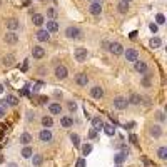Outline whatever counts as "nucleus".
<instances>
[{"mask_svg": "<svg viewBox=\"0 0 167 167\" xmlns=\"http://www.w3.org/2000/svg\"><path fill=\"white\" fill-rule=\"evenodd\" d=\"M63 35H65L68 40H78V38H82V30L75 25H68L65 30H63Z\"/></svg>", "mask_w": 167, "mask_h": 167, "instance_id": "f257e3e1", "label": "nucleus"}, {"mask_svg": "<svg viewBox=\"0 0 167 167\" xmlns=\"http://www.w3.org/2000/svg\"><path fill=\"white\" fill-rule=\"evenodd\" d=\"M53 75H55L57 80H65V78L68 77V68L65 65H57L55 68H53Z\"/></svg>", "mask_w": 167, "mask_h": 167, "instance_id": "f03ea898", "label": "nucleus"}, {"mask_svg": "<svg viewBox=\"0 0 167 167\" xmlns=\"http://www.w3.org/2000/svg\"><path fill=\"white\" fill-rule=\"evenodd\" d=\"M112 105H114V109H117V110H124V109H127L129 102H127L125 97L117 95V97H114V99H112Z\"/></svg>", "mask_w": 167, "mask_h": 167, "instance_id": "7ed1b4c3", "label": "nucleus"}, {"mask_svg": "<svg viewBox=\"0 0 167 167\" xmlns=\"http://www.w3.org/2000/svg\"><path fill=\"white\" fill-rule=\"evenodd\" d=\"M132 63H134V70H135L137 73H140V75H144V73H147V70H149L147 62L142 60V58H137V60L132 62Z\"/></svg>", "mask_w": 167, "mask_h": 167, "instance_id": "20e7f679", "label": "nucleus"}, {"mask_svg": "<svg viewBox=\"0 0 167 167\" xmlns=\"http://www.w3.org/2000/svg\"><path fill=\"white\" fill-rule=\"evenodd\" d=\"M107 48H109V52L115 57H119V55L124 53V47H122V43H119V42H109Z\"/></svg>", "mask_w": 167, "mask_h": 167, "instance_id": "39448f33", "label": "nucleus"}, {"mask_svg": "<svg viewBox=\"0 0 167 167\" xmlns=\"http://www.w3.org/2000/svg\"><path fill=\"white\" fill-rule=\"evenodd\" d=\"M3 42H5L7 45H15V43H18V33L15 30H8L5 35H3Z\"/></svg>", "mask_w": 167, "mask_h": 167, "instance_id": "423d86ee", "label": "nucleus"}, {"mask_svg": "<svg viewBox=\"0 0 167 167\" xmlns=\"http://www.w3.org/2000/svg\"><path fill=\"white\" fill-rule=\"evenodd\" d=\"M73 57H75V60L77 62H85L87 60V57H89V52H87V48H84V47H77L75 50H73Z\"/></svg>", "mask_w": 167, "mask_h": 167, "instance_id": "0eeeda50", "label": "nucleus"}, {"mask_svg": "<svg viewBox=\"0 0 167 167\" xmlns=\"http://www.w3.org/2000/svg\"><path fill=\"white\" fill-rule=\"evenodd\" d=\"M73 82H75L78 87H87L89 85V77H87L85 72H78V73H75V77H73Z\"/></svg>", "mask_w": 167, "mask_h": 167, "instance_id": "6e6552de", "label": "nucleus"}, {"mask_svg": "<svg viewBox=\"0 0 167 167\" xmlns=\"http://www.w3.org/2000/svg\"><path fill=\"white\" fill-rule=\"evenodd\" d=\"M89 13L94 15V17H99L102 13V5H100L99 0H92V2L89 3Z\"/></svg>", "mask_w": 167, "mask_h": 167, "instance_id": "1a4fd4ad", "label": "nucleus"}, {"mask_svg": "<svg viewBox=\"0 0 167 167\" xmlns=\"http://www.w3.org/2000/svg\"><path fill=\"white\" fill-rule=\"evenodd\" d=\"M53 139V134L50 129H42L40 132H38V140L42 142V144H48Z\"/></svg>", "mask_w": 167, "mask_h": 167, "instance_id": "9d476101", "label": "nucleus"}, {"mask_svg": "<svg viewBox=\"0 0 167 167\" xmlns=\"http://www.w3.org/2000/svg\"><path fill=\"white\" fill-rule=\"evenodd\" d=\"M147 132H149V135L154 137V139H160L162 134H164V132H162V127L159 124H152L149 129H147Z\"/></svg>", "mask_w": 167, "mask_h": 167, "instance_id": "9b49d317", "label": "nucleus"}, {"mask_svg": "<svg viewBox=\"0 0 167 167\" xmlns=\"http://www.w3.org/2000/svg\"><path fill=\"white\" fill-rule=\"evenodd\" d=\"M89 92H90V97H92V99L100 100L102 97H104V87H102V85H92Z\"/></svg>", "mask_w": 167, "mask_h": 167, "instance_id": "f8f14e48", "label": "nucleus"}, {"mask_svg": "<svg viewBox=\"0 0 167 167\" xmlns=\"http://www.w3.org/2000/svg\"><path fill=\"white\" fill-rule=\"evenodd\" d=\"M32 57L33 60H40V58L45 57V48L40 47V45H33L32 47Z\"/></svg>", "mask_w": 167, "mask_h": 167, "instance_id": "ddd939ff", "label": "nucleus"}, {"mask_svg": "<svg viewBox=\"0 0 167 167\" xmlns=\"http://www.w3.org/2000/svg\"><path fill=\"white\" fill-rule=\"evenodd\" d=\"M122 55L125 57L127 62H135L137 58H139V52L135 50V48H127V50H124V53Z\"/></svg>", "mask_w": 167, "mask_h": 167, "instance_id": "4468645a", "label": "nucleus"}, {"mask_svg": "<svg viewBox=\"0 0 167 167\" xmlns=\"http://www.w3.org/2000/svg\"><path fill=\"white\" fill-rule=\"evenodd\" d=\"M35 38L38 42H48L50 40V32L45 30V28H38L35 32Z\"/></svg>", "mask_w": 167, "mask_h": 167, "instance_id": "2eb2a0df", "label": "nucleus"}, {"mask_svg": "<svg viewBox=\"0 0 167 167\" xmlns=\"http://www.w3.org/2000/svg\"><path fill=\"white\" fill-rule=\"evenodd\" d=\"M48 114L52 117L53 115H60L62 114V105L60 102H52V104H48Z\"/></svg>", "mask_w": 167, "mask_h": 167, "instance_id": "dca6fc26", "label": "nucleus"}, {"mask_svg": "<svg viewBox=\"0 0 167 167\" xmlns=\"http://www.w3.org/2000/svg\"><path fill=\"white\" fill-rule=\"evenodd\" d=\"M5 27L8 28V30H17L18 27H20V22H18V18L15 17H10L5 20Z\"/></svg>", "mask_w": 167, "mask_h": 167, "instance_id": "f3484780", "label": "nucleus"}, {"mask_svg": "<svg viewBox=\"0 0 167 167\" xmlns=\"http://www.w3.org/2000/svg\"><path fill=\"white\" fill-rule=\"evenodd\" d=\"M33 140V137L30 132H22L20 137H18V142H20L22 145H30V142Z\"/></svg>", "mask_w": 167, "mask_h": 167, "instance_id": "a211bd4d", "label": "nucleus"}, {"mask_svg": "<svg viewBox=\"0 0 167 167\" xmlns=\"http://www.w3.org/2000/svg\"><path fill=\"white\" fill-rule=\"evenodd\" d=\"M40 124H42L43 129H50V127H53V117L52 115H42Z\"/></svg>", "mask_w": 167, "mask_h": 167, "instance_id": "6ab92c4d", "label": "nucleus"}, {"mask_svg": "<svg viewBox=\"0 0 167 167\" xmlns=\"http://www.w3.org/2000/svg\"><path fill=\"white\" fill-rule=\"evenodd\" d=\"M60 127H63V129H70V127H73V119L70 115H62L60 117Z\"/></svg>", "mask_w": 167, "mask_h": 167, "instance_id": "aec40b11", "label": "nucleus"}, {"mask_svg": "<svg viewBox=\"0 0 167 167\" xmlns=\"http://www.w3.org/2000/svg\"><path fill=\"white\" fill-rule=\"evenodd\" d=\"M32 23H33L35 27L40 28L43 23H45V17H43L42 13H33V15H32Z\"/></svg>", "mask_w": 167, "mask_h": 167, "instance_id": "412c9836", "label": "nucleus"}, {"mask_svg": "<svg viewBox=\"0 0 167 167\" xmlns=\"http://www.w3.org/2000/svg\"><path fill=\"white\" fill-rule=\"evenodd\" d=\"M45 30H48L50 33L58 32V23H57V20H45Z\"/></svg>", "mask_w": 167, "mask_h": 167, "instance_id": "4be33fe9", "label": "nucleus"}, {"mask_svg": "<svg viewBox=\"0 0 167 167\" xmlns=\"http://www.w3.org/2000/svg\"><path fill=\"white\" fill-rule=\"evenodd\" d=\"M125 99H127V102H129L130 105H139L142 102V97L139 94H130L129 97H125Z\"/></svg>", "mask_w": 167, "mask_h": 167, "instance_id": "5701e85b", "label": "nucleus"}, {"mask_svg": "<svg viewBox=\"0 0 167 167\" xmlns=\"http://www.w3.org/2000/svg\"><path fill=\"white\" fill-rule=\"evenodd\" d=\"M102 127H104V120H102L99 115H97V117H92V129H95L97 132H99Z\"/></svg>", "mask_w": 167, "mask_h": 167, "instance_id": "b1692460", "label": "nucleus"}, {"mask_svg": "<svg viewBox=\"0 0 167 167\" xmlns=\"http://www.w3.org/2000/svg\"><path fill=\"white\" fill-rule=\"evenodd\" d=\"M2 63L5 67H12L13 63H15V55H13V53H8V55H5L2 58Z\"/></svg>", "mask_w": 167, "mask_h": 167, "instance_id": "393cba45", "label": "nucleus"}, {"mask_svg": "<svg viewBox=\"0 0 167 167\" xmlns=\"http://www.w3.org/2000/svg\"><path fill=\"white\" fill-rule=\"evenodd\" d=\"M127 154H129V152H119V154H115L114 155V162L115 164H122V162H125L127 160Z\"/></svg>", "mask_w": 167, "mask_h": 167, "instance_id": "a878e982", "label": "nucleus"}, {"mask_svg": "<svg viewBox=\"0 0 167 167\" xmlns=\"http://www.w3.org/2000/svg\"><path fill=\"white\" fill-rule=\"evenodd\" d=\"M32 164H33V167H40L42 165V162H43V157L40 155V154H32Z\"/></svg>", "mask_w": 167, "mask_h": 167, "instance_id": "bb28decb", "label": "nucleus"}, {"mask_svg": "<svg viewBox=\"0 0 167 167\" xmlns=\"http://www.w3.org/2000/svg\"><path fill=\"white\" fill-rule=\"evenodd\" d=\"M20 154H22V157H23V159H30V157H32V154H33V149H32L30 145H23V149H22V152H20Z\"/></svg>", "mask_w": 167, "mask_h": 167, "instance_id": "cd10ccee", "label": "nucleus"}, {"mask_svg": "<svg viewBox=\"0 0 167 167\" xmlns=\"http://www.w3.org/2000/svg\"><path fill=\"white\" fill-rule=\"evenodd\" d=\"M5 102H7V105H10V107H15V105H18V99L15 95H7L5 97Z\"/></svg>", "mask_w": 167, "mask_h": 167, "instance_id": "c85d7f7f", "label": "nucleus"}, {"mask_svg": "<svg viewBox=\"0 0 167 167\" xmlns=\"http://www.w3.org/2000/svg\"><path fill=\"white\" fill-rule=\"evenodd\" d=\"M68 137H70V142L73 144V147H77V149H78V147H80V137H78V134L72 132V134L68 135Z\"/></svg>", "mask_w": 167, "mask_h": 167, "instance_id": "c756f323", "label": "nucleus"}, {"mask_svg": "<svg viewBox=\"0 0 167 167\" xmlns=\"http://www.w3.org/2000/svg\"><path fill=\"white\" fill-rule=\"evenodd\" d=\"M157 157H159L160 160H165L167 159V147L165 145H162V147L157 149Z\"/></svg>", "mask_w": 167, "mask_h": 167, "instance_id": "7c9ffc66", "label": "nucleus"}, {"mask_svg": "<svg viewBox=\"0 0 167 167\" xmlns=\"http://www.w3.org/2000/svg\"><path fill=\"white\" fill-rule=\"evenodd\" d=\"M149 45H150L152 48H159V47H162L160 37H152V38H150V42H149Z\"/></svg>", "mask_w": 167, "mask_h": 167, "instance_id": "2f4dec72", "label": "nucleus"}, {"mask_svg": "<svg viewBox=\"0 0 167 167\" xmlns=\"http://www.w3.org/2000/svg\"><path fill=\"white\" fill-rule=\"evenodd\" d=\"M117 12H119V13H127V12H129V3L119 2V3H117Z\"/></svg>", "mask_w": 167, "mask_h": 167, "instance_id": "473e14b6", "label": "nucleus"}, {"mask_svg": "<svg viewBox=\"0 0 167 167\" xmlns=\"http://www.w3.org/2000/svg\"><path fill=\"white\" fill-rule=\"evenodd\" d=\"M102 129H104V132H105V134L107 135H109V137H114V134H115V129H114V127H112V125H109V124H104V127H102Z\"/></svg>", "mask_w": 167, "mask_h": 167, "instance_id": "72a5a7b5", "label": "nucleus"}, {"mask_svg": "<svg viewBox=\"0 0 167 167\" xmlns=\"http://www.w3.org/2000/svg\"><path fill=\"white\" fill-rule=\"evenodd\" d=\"M80 150H82V155H89L92 152V145L90 144H84V145H80Z\"/></svg>", "mask_w": 167, "mask_h": 167, "instance_id": "f704fd0d", "label": "nucleus"}, {"mask_svg": "<svg viewBox=\"0 0 167 167\" xmlns=\"http://www.w3.org/2000/svg\"><path fill=\"white\" fill-rule=\"evenodd\" d=\"M67 109H68L70 114H73V112L77 110V102H75V100H68V102H67Z\"/></svg>", "mask_w": 167, "mask_h": 167, "instance_id": "c9c22d12", "label": "nucleus"}, {"mask_svg": "<svg viewBox=\"0 0 167 167\" xmlns=\"http://www.w3.org/2000/svg\"><path fill=\"white\" fill-rule=\"evenodd\" d=\"M155 22H157V25H164V23H165V17H164V13H157Z\"/></svg>", "mask_w": 167, "mask_h": 167, "instance_id": "e433bc0d", "label": "nucleus"}, {"mask_svg": "<svg viewBox=\"0 0 167 167\" xmlns=\"http://www.w3.org/2000/svg\"><path fill=\"white\" fill-rule=\"evenodd\" d=\"M155 117H157V120H160V122H165V115H164V112H162V110L155 112Z\"/></svg>", "mask_w": 167, "mask_h": 167, "instance_id": "4c0bfd02", "label": "nucleus"}, {"mask_svg": "<svg viewBox=\"0 0 167 167\" xmlns=\"http://www.w3.org/2000/svg\"><path fill=\"white\" fill-rule=\"evenodd\" d=\"M149 28H150V32H152V33H157V30H159V27H157V23H150V25H149Z\"/></svg>", "mask_w": 167, "mask_h": 167, "instance_id": "58836bf2", "label": "nucleus"}, {"mask_svg": "<svg viewBox=\"0 0 167 167\" xmlns=\"http://www.w3.org/2000/svg\"><path fill=\"white\" fill-rule=\"evenodd\" d=\"M35 117H37V115H35V112H28L27 120H28V122H32V120H35Z\"/></svg>", "mask_w": 167, "mask_h": 167, "instance_id": "ea45409f", "label": "nucleus"}, {"mask_svg": "<svg viewBox=\"0 0 167 167\" xmlns=\"http://www.w3.org/2000/svg\"><path fill=\"white\" fill-rule=\"evenodd\" d=\"M89 137H90V139H95V137H97V130L95 129H90L89 130Z\"/></svg>", "mask_w": 167, "mask_h": 167, "instance_id": "a19ab883", "label": "nucleus"}, {"mask_svg": "<svg viewBox=\"0 0 167 167\" xmlns=\"http://www.w3.org/2000/svg\"><path fill=\"white\" fill-rule=\"evenodd\" d=\"M75 167H85V160H84V159H78L77 164H75Z\"/></svg>", "mask_w": 167, "mask_h": 167, "instance_id": "79ce46f5", "label": "nucleus"}, {"mask_svg": "<svg viewBox=\"0 0 167 167\" xmlns=\"http://www.w3.org/2000/svg\"><path fill=\"white\" fill-rule=\"evenodd\" d=\"M3 117H5V109L0 107V119H3Z\"/></svg>", "mask_w": 167, "mask_h": 167, "instance_id": "37998d69", "label": "nucleus"}, {"mask_svg": "<svg viewBox=\"0 0 167 167\" xmlns=\"http://www.w3.org/2000/svg\"><path fill=\"white\" fill-rule=\"evenodd\" d=\"M48 17H53V15H55V10H53V8H48Z\"/></svg>", "mask_w": 167, "mask_h": 167, "instance_id": "c03bdc74", "label": "nucleus"}, {"mask_svg": "<svg viewBox=\"0 0 167 167\" xmlns=\"http://www.w3.org/2000/svg\"><path fill=\"white\" fill-rule=\"evenodd\" d=\"M7 167H18V165L15 164V162H8V164H7Z\"/></svg>", "mask_w": 167, "mask_h": 167, "instance_id": "a18cd8bd", "label": "nucleus"}, {"mask_svg": "<svg viewBox=\"0 0 167 167\" xmlns=\"http://www.w3.org/2000/svg\"><path fill=\"white\" fill-rule=\"evenodd\" d=\"M2 92H3V85L0 84V94H2Z\"/></svg>", "mask_w": 167, "mask_h": 167, "instance_id": "49530a36", "label": "nucleus"}, {"mask_svg": "<svg viewBox=\"0 0 167 167\" xmlns=\"http://www.w3.org/2000/svg\"><path fill=\"white\" fill-rule=\"evenodd\" d=\"M120 2H125V3H130L132 0H120Z\"/></svg>", "mask_w": 167, "mask_h": 167, "instance_id": "de8ad7c7", "label": "nucleus"}, {"mask_svg": "<svg viewBox=\"0 0 167 167\" xmlns=\"http://www.w3.org/2000/svg\"><path fill=\"white\" fill-rule=\"evenodd\" d=\"M87 2H92V0H87Z\"/></svg>", "mask_w": 167, "mask_h": 167, "instance_id": "09e8293b", "label": "nucleus"}, {"mask_svg": "<svg viewBox=\"0 0 167 167\" xmlns=\"http://www.w3.org/2000/svg\"><path fill=\"white\" fill-rule=\"evenodd\" d=\"M0 5H2V2H0Z\"/></svg>", "mask_w": 167, "mask_h": 167, "instance_id": "8fccbe9b", "label": "nucleus"}]
</instances>
